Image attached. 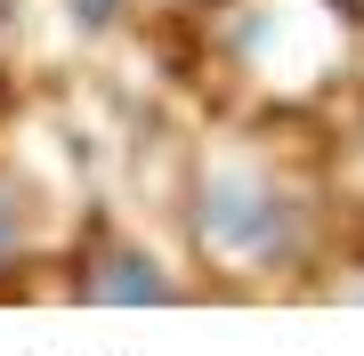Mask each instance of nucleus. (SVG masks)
<instances>
[{"label": "nucleus", "instance_id": "obj_1", "mask_svg": "<svg viewBox=\"0 0 364 356\" xmlns=\"http://www.w3.org/2000/svg\"><path fill=\"white\" fill-rule=\"evenodd\" d=\"M195 251L227 284H275L316 259V195L267 154H210L195 178Z\"/></svg>", "mask_w": 364, "mask_h": 356}, {"label": "nucleus", "instance_id": "obj_2", "mask_svg": "<svg viewBox=\"0 0 364 356\" xmlns=\"http://www.w3.org/2000/svg\"><path fill=\"white\" fill-rule=\"evenodd\" d=\"M41 195H33V178H16L9 162H0V284L16 276V267L41 251Z\"/></svg>", "mask_w": 364, "mask_h": 356}, {"label": "nucleus", "instance_id": "obj_3", "mask_svg": "<svg viewBox=\"0 0 364 356\" xmlns=\"http://www.w3.org/2000/svg\"><path fill=\"white\" fill-rule=\"evenodd\" d=\"M332 16H348V25H364V0H332Z\"/></svg>", "mask_w": 364, "mask_h": 356}, {"label": "nucleus", "instance_id": "obj_4", "mask_svg": "<svg viewBox=\"0 0 364 356\" xmlns=\"http://www.w3.org/2000/svg\"><path fill=\"white\" fill-rule=\"evenodd\" d=\"M356 146H364V122H356Z\"/></svg>", "mask_w": 364, "mask_h": 356}]
</instances>
